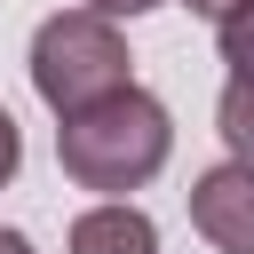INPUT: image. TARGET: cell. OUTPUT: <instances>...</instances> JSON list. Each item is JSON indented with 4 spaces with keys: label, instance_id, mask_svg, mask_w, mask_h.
Segmentation results:
<instances>
[{
    "label": "cell",
    "instance_id": "1",
    "mask_svg": "<svg viewBox=\"0 0 254 254\" xmlns=\"http://www.w3.org/2000/svg\"><path fill=\"white\" fill-rule=\"evenodd\" d=\"M167 151H175V119H167V103H159L151 87H135V79H127L119 95L87 103V111H64V127H56L64 175H71L79 190H103V198L143 190V183L167 167Z\"/></svg>",
    "mask_w": 254,
    "mask_h": 254
},
{
    "label": "cell",
    "instance_id": "2",
    "mask_svg": "<svg viewBox=\"0 0 254 254\" xmlns=\"http://www.w3.org/2000/svg\"><path fill=\"white\" fill-rule=\"evenodd\" d=\"M135 79V56H127V32L95 8H56L40 32H32V87L40 103L64 119V111H87L103 95H119Z\"/></svg>",
    "mask_w": 254,
    "mask_h": 254
},
{
    "label": "cell",
    "instance_id": "3",
    "mask_svg": "<svg viewBox=\"0 0 254 254\" xmlns=\"http://www.w3.org/2000/svg\"><path fill=\"white\" fill-rule=\"evenodd\" d=\"M190 230L214 254H254V175H246V159H222L190 183Z\"/></svg>",
    "mask_w": 254,
    "mask_h": 254
},
{
    "label": "cell",
    "instance_id": "4",
    "mask_svg": "<svg viewBox=\"0 0 254 254\" xmlns=\"http://www.w3.org/2000/svg\"><path fill=\"white\" fill-rule=\"evenodd\" d=\"M64 246H71V254H159V222H151L143 206H127V198H95V206L71 222Z\"/></svg>",
    "mask_w": 254,
    "mask_h": 254
},
{
    "label": "cell",
    "instance_id": "5",
    "mask_svg": "<svg viewBox=\"0 0 254 254\" xmlns=\"http://www.w3.org/2000/svg\"><path fill=\"white\" fill-rule=\"evenodd\" d=\"M183 8H190V16H206V24L222 32V48L238 56V16H246V0H183Z\"/></svg>",
    "mask_w": 254,
    "mask_h": 254
},
{
    "label": "cell",
    "instance_id": "6",
    "mask_svg": "<svg viewBox=\"0 0 254 254\" xmlns=\"http://www.w3.org/2000/svg\"><path fill=\"white\" fill-rule=\"evenodd\" d=\"M16 167H24V135H16V119H8V103H0V190L16 183Z\"/></svg>",
    "mask_w": 254,
    "mask_h": 254
},
{
    "label": "cell",
    "instance_id": "7",
    "mask_svg": "<svg viewBox=\"0 0 254 254\" xmlns=\"http://www.w3.org/2000/svg\"><path fill=\"white\" fill-rule=\"evenodd\" d=\"M79 8H95V16L127 24V16H151V8H167V0H79Z\"/></svg>",
    "mask_w": 254,
    "mask_h": 254
},
{
    "label": "cell",
    "instance_id": "8",
    "mask_svg": "<svg viewBox=\"0 0 254 254\" xmlns=\"http://www.w3.org/2000/svg\"><path fill=\"white\" fill-rule=\"evenodd\" d=\"M0 254H32V238L24 230H0Z\"/></svg>",
    "mask_w": 254,
    "mask_h": 254
}]
</instances>
